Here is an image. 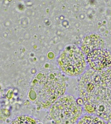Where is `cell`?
Here are the masks:
<instances>
[{
  "instance_id": "cell-3",
  "label": "cell",
  "mask_w": 111,
  "mask_h": 124,
  "mask_svg": "<svg viewBox=\"0 0 111 124\" xmlns=\"http://www.w3.org/2000/svg\"><path fill=\"white\" fill-rule=\"evenodd\" d=\"M58 63L67 76L76 77L82 73L86 68V60L81 49L76 46L65 48L59 54Z\"/></svg>"
},
{
  "instance_id": "cell-8",
  "label": "cell",
  "mask_w": 111,
  "mask_h": 124,
  "mask_svg": "<svg viewBox=\"0 0 111 124\" xmlns=\"http://www.w3.org/2000/svg\"><path fill=\"white\" fill-rule=\"evenodd\" d=\"M108 124H111V121H110V122H109V123H108Z\"/></svg>"
},
{
  "instance_id": "cell-2",
  "label": "cell",
  "mask_w": 111,
  "mask_h": 124,
  "mask_svg": "<svg viewBox=\"0 0 111 124\" xmlns=\"http://www.w3.org/2000/svg\"><path fill=\"white\" fill-rule=\"evenodd\" d=\"M82 114V108L75 98L66 94L52 105L50 116L56 124H75Z\"/></svg>"
},
{
  "instance_id": "cell-1",
  "label": "cell",
  "mask_w": 111,
  "mask_h": 124,
  "mask_svg": "<svg viewBox=\"0 0 111 124\" xmlns=\"http://www.w3.org/2000/svg\"><path fill=\"white\" fill-rule=\"evenodd\" d=\"M34 102L43 108H48L63 96L65 85L60 75H49L33 86Z\"/></svg>"
},
{
  "instance_id": "cell-4",
  "label": "cell",
  "mask_w": 111,
  "mask_h": 124,
  "mask_svg": "<svg viewBox=\"0 0 111 124\" xmlns=\"http://www.w3.org/2000/svg\"><path fill=\"white\" fill-rule=\"evenodd\" d=\"M87 61L93 70H102L111 64V53L105 48L97 49L87 54Z\"/></svg>"
},
{
  "instance_id": "cell-6",
  "label": "cell",
  "mask_w": 111,
  "mask_h": 124,
  "mask_svg": "<svg viewBox=\"0 0 111 124\" xmlns=\"http://www.w3.org/2000/svg\"><path fill=\"white\" fill-rule=\"evenodd\" d=\"M77 124H106L101 117L97 115H87L79 118Z\"/></svg>"
},
{
  "instance_id": "cell-5",
  "label": "cell",
  "mask_w": 111,
  "mask_h": 124,
  "mask_svg": "<svg viewBox=\"0 0 111 124\" xmlns=\"http://www.w3.org/2000/svg\"><path fill=\"white\" fill-rule=\"evenodd\" d=\"M104 41L98 34H90L85 36L81 46L83 54L87 55L97 49L104 48Z\"/></svg>"
},
{
  "instance_id": "cell-7",
  "label": "cell",
  "mask_w": 111,
  "mask_h": 124,
  "mask_svg": "<svg viewBox=\"0 0 111 124\" xmlns=\"http://www.w3.org/2000/svg\"><path fill=\"white\" fill-rule=\"evenodd\" d=\"M12 124H37L36 122L30 116L21 115L17 117Z\"/></svg>"
}]
</instances>
